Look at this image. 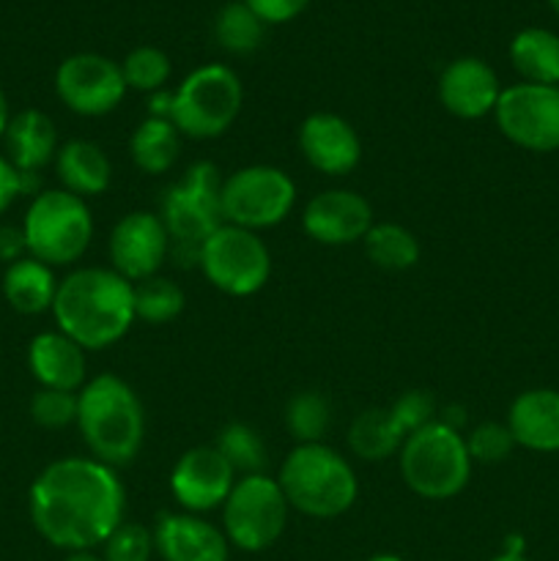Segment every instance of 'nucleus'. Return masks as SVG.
<instances>
[{
  "label": "nucleus",
  "instance_id": "nucleus-31",
  "mask_svg": "<svg viewBox=\"0 0 559 561\" xmlns=\"http://www.w3.org/2000/svg\"><path fill=\"white\" fill-rule=\"evenodd\" d=\"M186 296L179 283L168 277H148L135 283V318L151 327L175 321L184 312Z\"/></svg>",
  "mask_w": 559,
  "mask_h": 561
},
{
  "label": "nucleus",
  "instance_id": "nucleus-43",
  "mask_svg": "<svg viewBox=\"0 0 559 561\" xmlns=\"http://www.w3.org/2000/svg\"><path fill=\"white\" fill-rule=\"evenodd\" d=\"M367 561H406V559L398 557V553H376V557H370Z\"/></svg>",
  "mask_w": 559,
  "mask_h": 561
},
{
  "label": "nucleus",
  "instance_id": "nucleus-13",
  "mask_svg": "<svg viewBox=\"0 0 559 561\" xmlns=\"http://www.w3.org/2000/svg\"><path fill=\"white\" fill-rule=\"evenodd\" d=\"M499 131L513 146L532 153H551L559 148V85L515 82L502 88L493 110Z\"/></svg>",
  "mask_w": 559,
  "mask_h": 561
},
{
  "label": "nucleus",
  "instance_id": "nucleus-3",
  "mask_svg": "<svg viewBox=\"0 0 559 561\" xmlns=\"http://www.w3.org/2000/svg\"><path fill=\"white\" fill-rule=\"evenodd\" d=\"M77 427L91 458L118 471L140 455L146 409L132 383L102 373L77 392Z\"/></svg>",
  "mask_w": 559,
  "mask_h": 561
},
{
  "label": "nucleus",
  "instance_id": "nucleus-18",
  "mask_svg": "<svg viewBox=\"0 0 559 561\" xmlns=\"http://www.w3.org/2000/svg\"><path fill=\"white\" fill-rule=\"evenodd\" d=\"M502 82L491 64L482 58H455L438 77V102L460 121H477L493 115Z\"/></svg>",
  "mask_w": 559,
  "mask_h": 561
},
{
  "label": "nucleus",
  "instance_id": "nucleus-42",
  "mask_svg": "<svg viewBox=\"0 0 559 561\" xmlns=\"http://www.w3.org/2000/svg\"><path fill=\"white\" fill-rule=\"evenodd\" d=\"M488 561H529L524 557V553H513V551H502V553H497V557L493 559H488Z\"/></svg>",
  "mask_w": 559,
  "mask_h": 561
},
{
  "label": "nucleus",
  "instance_id": "nucleus-21",
  "mask_svg": "<svg viewBox=\"0 0 559 561\" xmlns=\"http://www.w3.org/2000/svg\"><path fill=\"white\" fill-rule=\"evenodd\" d=\"M27 367L38 387L64 389V392H80L88 383V359L85 348L75 340L66 337L60 329L42 332L27 345Z\"/></svg>",
  "mask_w": 559,
  "mask_h": 561
},
{
  "label": "nucleus",
  "instance_id": "nucleus-8",
  "mask_svg": "<svg viewBox=\"0 0 559 561\" xmlns=\"http://www.w3.org/2000/svg\"><path fill=\"white\" fill-rule=\"evenodd\" d=\"M244 104V88L239 75L225 64L197 66L173 91L170 121L181 137L214 140L236 124Z\"/></svg>",
  "mask_w": 559,
  "mask_h": 561
},
{
  "label": "nucleus",
  "instance_id": "nucleus-37",
  "mask_svg": "<svg viewBox=\"0 0 559 561\" xmlns=\"http://www.w3.org/2000/svg\"><path fill=\"white\" fill-rule=\"evenodd\" d=\"M266 25H283L296 20L310 5V0H244Z\"/></svg>",
  "mask_w": 559,
  "mask_h": 561
},
{
  "label": "nucleus",
  "instance_id": "nucleus-5",
  "mask_svg": "<svg viewBox=\"0 0 559 561\" xmlns=\"http://www.w3.org/2000/svg\"><path fill=\"white\" fill-rule=\"evenodd\" d=\"M398 466L406 488L427 502H447L458 496L469 485L475 469L464 433L438 416L406 438L398 453Z\"/></svg>",
  "mask_w": 559,
  "mask_h": 561
},
{
  "label": "nucleus",
  "instance_id": "nucleus-19",
  "mask_svg": "<svg viewBox=\"0 0 559 561\" xmlns=\"http://www.w3.org/2000/svg\"><path fill=\"white\" fill-rule=\"evenodd\" d=\"M299 148L312 170L323 175H349L362 159V140L338 113H312L299 126Z\"/></svg>",
  "mask_w": 559,
  "mask_h": 561
},
{
  "label": "nucleus",
  "instance_id": "nucleus-26",
  "mask_svg": "<svg viewBox=\"0 0 559 561\" xmlns=\"http://www.w3.org/2000/svg\"><path fill=\"white\" fill-rule=\"evenodd\" d=\"M510 64L521 82L559 85V36L546 27H524L510 42Z\"/></svg>",
  "mask_w": 559,
  "mask_h": 561
},
{
  "label": "nucleus",
  "instance_id": "nucleus-1",
  "mask_svg": "<svg viewBox=\"0 0 559 561\" xmlns=\"http://www.w3.org/2000/svg\"><path fill=\"white\" fill-rule=\"evenodd\" d=\"M33 529L60 551H96L124 520L126 491L118 471L93 458L44 466L27 493Z\"/></svg>",
  "mask_w": 559,
  "mask_h": 561
},
{
  "label": "nucleus",
  "instance_id": "nucleus-11",
  "mask_svg": "<svg viewBox=\"0 0 559 561\" xmlns=\"http://www.w3.org/2000/svg\"><path fill=\"white\" fill-rule=\"evenodd\" d=\"M197 266H201L203 277L225 296L244 299V296L258 294L269 283L272 255L255 230L223 222L201 244Z\"/></svg>",
  "mask_w": 559,
  "mask_h": 561
},
{
  "label": "nucleus",
  "instance_id": "nucleus-32",
  "mask_svg": "<svg viewBox=\"0 0 559 561\" xmlns=\"http://www.w3.org/2000/svg\"><path fill=\"white\" fill-rule=\"evenodd\" d=\"M285 427L296 444H316L332 427V405L321 392H296L285 405Z\"/></svg>",
  "mask_w": 559,
  "mask_h": 561
},
{
  "label": "nucleus",
  "instance_id": "nucleus-41",
  "mask_svg": "<svg viewBox=\"0 0 559 561\" xmlns=\"http://www.w3.org/2000/svg\"><path fill=\"white\" fill-rule=\"evenodd\" d=\"M64 561H104V559H102V553H96V551H71V553H66Z\"/></svg>",
  "mask_w": 559,
  "mask_h": 561
},
{
  "label": "nucleus",
  "instance_id": "nucleus-2",
  "mask_svg": "<svg viewBox=\"0 0 559 561\" xmlns=\"http://www.w3.org/2000/svg\"><path fill=\"white\" fill-rule=\"evenodd\" d=\"M55 327L85 351H102L129 334L135 318V285L104 266L66 274L53 305Z\"/></svg>",
  "mask_w": 559,
  "mask_h": 561
},
{
  "label": "nucleus",
  "instance_id": "nucleus-17",
  "mask_svg": "<svg viewBox=\"0 0 559 561\" xmlns=\"http://www.w3.org/2000/svg\"><path fill=\"white\" fill-rule=\"evenodd\" d=\"M373 222V206L354 190L318 192L301 211L305 233L323 247L356 244L365 239Z\"/></svg>",
  "mask_w": 559,
  "mask_h": 561
},
{
  "label": "nucleus",
  "instance_id": "nucleus-22",
  "mask_svg": "<svg viewBox=\"0 0 559 561\" xmlns=\"http://www.w3.org/2000/svg\"><path fill=\"white\" fill-rule=\"evenodd\" d=\"M507 427L515 447L529 453H559V389H526L510 403Z\"/></svg>",
  "mask_w": 559,
  "mask_h": 561
},
{
  "label": "nucleus",
  "instance_id": "nucleus-16",
  "mask_svg": "<svg viewBox=\"0 0 559 561\" xmlns=\"http://www.w3.org/2000/svg\"><path fill=\"white\" fill-rule=\"evenodd\" d=\"M236 474L217 447H192L170 471V493L184 513L203 515L223 507L233 491Z\"/></svg>",
  "mask_w": 559,
  "mask_h": 561
},
{
  "label": "nucleus",
  "instance_id": "nucleus-28",
  "mask_svg": "<svg viewBox=\"0 0 559 561\" xmlns=\"http://www.w3.org/2000/svg\"><path fill=\"white\" fill-rule=\"evenodd\" d=\"M365 255L384 272H406L420 263V241L409 228L398 222H373L362 239Z\"/></svg>",
  "mask_w": 559,
  "mask_h": 561
},
{
  "label": "nucleus",
  "instance_id": "nucleus-34",
  "mask_svg": "<svg viewBox=\"0 0 559 561\" xmlns=\"http://www.w3.org/2000/svg\"><path fill=\"white\" fill-rule=\"evenodd\" d=\"M153 551V529L137 520H121L113 535L102 542L104 561H151Z\"/></svg>",
  "mask_w": 559,
  "mask_h": 561
},
{
  "label": "nucleus",
  "instance_id": "nucleus-25",
  "mask_svg": "<svg viewBox=\"0 0 559 561\" xmlns=\"http://www.w3.org/2000/svg\"><path fill=\"white\" fill-rule=\"evenodd\" d=\"M58 279L53 266L25 255L20 261L9 263L3 274V296L11 310L22 316H42L53 312L55 296H58Z\"/></svg>",
  "mask_w": 559,
  "mask_h": 561
},
{
  "label": "nucleus",
  "instance_id": "nucleus-9",
  "mask_svg": "<svg viewBox=\"0 0 559 561\" xmlns=\"http://www.w3.org/2000/svg\"><path fill=\"white\" fill-rule=\"evenodd\" d=\"M219 510H223V531L230 548L244 553L269 551L283 537L290 513L283 488L266 471L239 477Z\"/></svg>",
  "mask_w": 559,
  "mask_h": 561
},
{
  "label": "nucleus",
  "instance_id": "nucleus-6",
  "mask_svg": "<svg viewBox=\"0 0 559 561\" xmlns=\"http://www.w3.org/2000/svg\"><path fill=\"white\" fill-rule=\"evenodd\" d=\"M219 192H223V175L217 164L206 159L190 164L184 175L164 190L159 217L173 241V252L184 263H197L201 244L223 225Z\"/></svg>",
  "mask_w": 559,
  "mask_h": 561
},
{
  "label": "nucleus",
  "instance_id": "nucleus-10",
  "mask_svg": "<svg viewBox=\"0 0 559 561\" xmlns=\"http://www.w3.org/2000/svg\"><path fill=\"white\" fill-rule=\"evenodd\" d=\"M219 206H223V222L261 233L294 211L296 184L283 168L247 164L223 179Z\"/></svg>",
  "mask_w": 559,
  "mask_h": 561
},
{
  "label": "nucleus",
  "instance_id": "nucleus-4",
  "mask_svg": "<svg viewBox=\"0 0 559 561\" xmlns=\"http://www.w3.org/2000/svg\"><path fill=\"white\" fill-rule=\"evenodd\" d=\"M288 507L316 520L349 513L360 496V482L349 460L329 444H296L277 477Z\"/></svg>",
  "mask_w": 559,
  "mask_h": 561
},
{
  "label": "nucleus",
  "instance_id": "nucleus-7",
  "mask_svg": "<svg viewBox=\"0 0 559 561\" xmlns=\"http://www.w3.org/2000/svg\"><path fill=\"white\" fill-rule=\"evenodd\" d=\"M27 255L47 266H71L93 241L91 208L66 190L38 192L22 219Z\"/></svg>",
  "mask_w": 559,
  "mask_h": 561
},
{
  "label": "nucleus",
  "instance_id": "nucleus-44",
  "mask_svg": "<svg viewBox=\"0 0 559 561\" xmlns=\"http://www.w3.org/2000/svg\"><path fill=\"white\" fill-rule=\"evenodd\" d=\"M548 5L554 9V14H559V0H548Z\"/></svg>",
  "mask_w": 559,
  "mask_h": 561
},
{
  "label": "nucleus",
  "instance_id": "nucleus-23",
  "mask_svg": "<svg viewBox=\"0 0 559 561\" xmlns=\"http://www.w3.org/2000/svg\"><path fill=\"white\" fill-rule=\"evenodd\" d=\"M5 159L14 164L20 173L38 175V170L55 162L58 153V129H55L53 118L42 110H22V113L11 115L9 126H5Z\"/></svg>",
  "mask_w": 559,
  "mask_h": 561
},
{
  "label": "nucleus",
  "instance_id": "nucleus-40",
  "mask_svg": "<svg viewBox=\"0 0 559 561\" xmlns=\"http://www.w3.org/2000/svg\"><path fill=\"white\" fill-rule=\"evenodd\" d=\"M11 115H9V102H5V93L0 91V140H3L5 135V126H9Z\"/></svg>",
  "mask_w": 559,
  "mask_h": 561
},
{
  "label": "nucleus",
  "instance_id": "nucleus-14",
  "mask_svg": "<svg viewBox=\"0 0 559 561\" xmlns=\"http://www.w3.org/2000/svg\"><path fill=\"white\" fill-rule=\"evenodd\" d=\"M121 64L99 53L69 55L55 71V93L60 102L82 118L110 115L126 96Z\"/></svg>",
  "mask_w": 559,
  "mask_h": 561
},
{
  "label": "nucleus",
  "instance_id": "nucleus-27",
  "mask_svg": "<svg viewBox=\"0 0 559 561\" xmlns=\"http://www.w3.org/2000/svg\"><path fill=\"white\" fill-rule=\"evenodd\" d=\"M132 162L137 170L148 175H162L179 162L181 153V131L173 121L146 118L137 124L129 140Z\"/></svg>",
  "mask_w": 559,
  "mask_h": 561
},
{
  "label": "nucleus",
  "instance_id": "nucleus-30",
  "mask_svg": "<svg viewBox=\"0 0 559 561\" xmlns=\"http://www.w3.org/2000/svg\"><path fill=\"white\" fill-rule=\"evenodd\" d=\"M214 447L223 453V458L228 460L230 469L239 477L263 474V469H266L269 463L266 442H263L261 433L252 425H247V422H228V425L219 431Z\"/></svg>",
  "mask_w": 559,
  "mask_h": 561
},
{
  "label": "nucleus",
  "instance_id": "nucleus-20",
  "mask_svg": "<svg viewBox=\"0 0 559 561\" xmlns=\"http://www.w3.org/2000/svg\"><path fill=\"white\" fill-rule=\"evenodd\" d=\"M153 546L164 561H228L230 542L223 529L192 513H162L153 526Z\"/></svg>",
  "mask_w": 559,
  "mask_h": 561
},
{
  "label": "nucleus",
  "instance_id": "nucleus-12",
  "mask_svg": "<svg viewBox=\"0 0 559 561\" xmlns=\"http://www.w3.org/2000/svg\"><path fill=\"white\" fill-rule=\"evenodd\" d=\"M436 420V400L425 389H409L389 405L360 411L349 427V447L367 463H381L398 455L406 438Z\"/></svg>",
  "mask_w": 559,
  "mask_h": 561
},
{
  "label": "nucleus",
  "instance_id": "nucleus-15",
  "mask_svg": "<svg viewBox=\"0 0 559 561\" xmlns=\"http://www.w3.org/2000/svg\"><path fill=\"white\" fill-rule=\"evenodd\" d=\"M110 268L132 285L157 277L168 255L173 252L168 228L153 211H129L113 225L107 241Z\"/></svg>",
  "mask_w": 559,
  "mask_h": 561
},
{
  "label": "nucleus",
  "instance_id": "nucleus-38",
  "mask_svg": "<svg viewBox=\"0 0 559 561\" xmlns=\"http://www.w3.org/2000/svg\"><path fill=\"white\" fill-rule=\"evenodd\" d=\"M22 192V173L9 162L5 157H0V214L9 211L11 203L16 201Z\"/></svg>",
  "mask_w": 559,
  "mask_h": 561
},
{
  "label": "nucleus",
  "instance_id": "nucleus-33",
  "mask_svg": "<svg viewBox=\"0 0 559 561\" xmlns=\"http://www.w3.org/2000/svg\"><path fill=\"white\" fill-rule=\"evenodd\" d=\"M121 71H124L126 88L140 93H157L170 80L173 66H170V58L162 49L146 44V47H135L121 60Z\"/></svg>",
  "mask_w": 559,
  "mask_h": 561
},
{
  "label": "nucleus",
  "instance_id": "nucleus-24",
  "mask_svg": "<svg viewBox=\"0 0 559 561\" xmlns=\"http://www.w3.org/2000/svg\"><path fill=\"white\" fill-rule=\"evenodd\" d=\"M55 170L66 192L77 197H96L110 190L113 164L104 148L93 140H69L55 153Z\"/></svg>",
  "mask_w": 559,
  "mask_h": 561
},
{
  "label": "nucleus",
  "instance_id": "nucleus-35",
  "mask_svg": "<svg viewBox=\"0 0 559 561\" xmlns=\"http://www.w3.org/2000/svg\"><path fill=\"white\" fill-rule=\"evenodd\" d=\"M466 438V449H469L471 463H502L513 455L515 438L510 433L507 422H480L477 427H471Z\"/></svg>",
  "mask_w": 559,
  "mask_h": 561
},
{
  "label": "nucleus",
  "instance_id": "nucleus-36",
  "mask_svg": "<svg viewBox=\"0 0 559 561\" xmlns=\"http://www.w3.org/2000/svg\"><path fill=\"white\" fill-rule=\"evenodd\" d=\"M31 420L47 431L77 425V392L42 387L31 398Z\"/></svg>",
  "mask_w": 559,
  "mask_h": 561
},
{
  "label": "nucleus",
  "instance_id": "nucleus-39",
  "mask_svg": "<svg viewBox=\"0 0 559 561\" xmlns=\"http://www.w3.org/2000/svg\"><path fill=\"white\" fill-rule=\"evenodd\" d=\"M25 255H27V244H25V233H22V225L20 228H14V225H3V228H0V261L14 263Z\"/></svg>",
  "mask_w": 559,
  "mask_h": 561
},
{
  "label": "nucleus",
  "instance_id": "nucleus-29",
  "mask_svg": "<svg viewBox=\"0 0 559 561\" xmlns=\"http://www.w3.org/2000/svg\"><path fill=\"white\" fill-rule=\"evenodd\" d=\"M266 36V22L244 3V0H233L219 9L214 16V38L219 47L230 55H250L255 53Z\"/></svg>",
  "mask_w": 559,
  "mask_h": 561
}]
</instances>
